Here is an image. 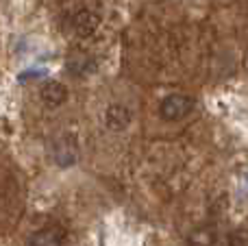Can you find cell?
Instances as JSON below:
<instances>
[{
	"label": "cell",
	"mask_w": 248,
	"mask_h": 246,
	"mask_svg": "<svg viewBox=\"0 0 248 246\" xmlns=\"http://www.w3.org/2000/svg\"><path fill=\"white\" fill-rule=\"evenodd\" d=\"M131 111H128L124 105H111L105 113V122L111 131H124L128 124H131Z\"/></svg>",
	"instance_id": "8992f818"
},
{
	"label": "cell",
	"mask_w": 248,
	"mask_h": 246,
	"mask_svg": "<svg viewBox=\"0 0 248 246\" xmlns=\"http://www.w3.org/2000/svg\"><path fill=\"white\" fill-rule=\"evenodd\" d=\"M98 22H100V17L96 15L94 11H90V9H83V11H78L77 15L72 17V29L77 31V35H81V37H87V35H92L96 31Z\"/></svg>",
	"instance_id": "5b68a950"
},
{
	"label": "cell",
	"mask_w": 248,
	"mask_h": 246,
	"mask_svg": "<svg viewBox=\"0 0 248 246\" xmlns=\"http://www.w3.org/2000/svg\"><path fill=\"white\" fill-rule=\"evenodd\" d=\"M68 70L72 74H77V77H83V74L94 70V59L90 55H85V52H74L68 59Z\"/></svg>",
	"instance_id": "ba28073f"
},
{
	"label": "cell",
	"mask_w": 248,
	"mask_h": 246,
	"mask_svg": "<svg viewBox=\"0 0 248 246\" xmlns=\"http://www.w3.org/2000/svg\"><path fill=\"white\" fill-rule=\"evenodd\" d=\"M65 244V231L59 225H48L44 229L35 231L29 240V246H63Z\"/></svg>",
	"instance_id": "3957f363"
},
{
	"label": "cell",
	"mask_w": 248,
	"mask_h": 246,
	"mask_svg": "<svg viewBox=\"0 0 248 246\" xmlns=\"http://www.w3.org/2000/svg\"><path fill=\"white\" fill-rule=\"evenodd\" d=\"M52 155H55V161L61 166V168H68V166L77 164L78 157V146L74 135H61L55 142V148H52Z\"/></svg>",
	"instance_id": "7a4b0ae2"
},
{
	"label": "cell",
	"mask_w": 248,
	"mask_h": 246,
	"mask_svg": "<svg viewBox=\"0 0 248 246\" xmlns=\"http://www.w3.org/2000/svg\"><path fill=\"white\" fill-rule=\"evenodd\" d=\"M192 109H194V98H189L185 94H170L159 103V116L163 120L176 122V120H183Z\"/></svg>",
	"instance_id": "6da1fadb"
},
{
	"label": "cell",
	"mask_w": 248,
	"mask_h": 246,
	"mask_svg": "<svg viewBox=\"0 0 248 246\" xmlns=\"http://www.w3.org/2000/svg\"><path fill=\"white\" fill-rule=\"evenodd\" d=\"M65 98H68V90H65L63 83L46 81L42 85V100L48 105V107H59V105L65 103Z\"/></svg>",
	"instance_id": "277c9868"
},
{
	"label": "cell",
	"mask_w": 248,
	"mask_h": 246,
	"mask_svg": "<svg viewBox=\"0 0 248 246\" xmlns=\"http://www.w3.org/2000/svg\"><path fill=\"white\" fill-rule=\"evenodd\" d=\"M218 235L211 225H201L187 235V246H214Z\"/></svg>",
	"instance_id": "52a82bcc"
},
{
	"label": "cell",
	"mask_w": 248,
	"mask_h": 246,
	"mask_svg": "<svg viewBox=\"0 0 248 246\" xmlns=\"http://www.w3.org/2000/svg\"><path fill=\"white\" fill-rule=\"evenodd\" d=\"M222 246H248V229L246 227H237V229L229 231L224 235Z\"/></svg>",
	"instance_id": "9c48e42d"
}]
</instances>
